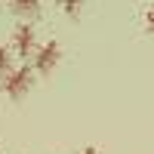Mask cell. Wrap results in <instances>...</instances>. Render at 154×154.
<instances>
[{"label":"cell","instance_id":"cell-4","mask_svg":"<svg viewBox=\"0 0 154 154\" xmlns=\"http://www.w3.org/2000/svg\"><path fill=\"white\" fill-rule=\"evenodd\" d=\"M6 6L16 12V16H37V12L43 9V0H6Z\"/></svg>","mask_w":154,"mask_h":154},{"label":"cell","instance_id":"cell-1","mask_svg":"<svg viewBox=\"0 0 154 154\" xmlns=\"http://www.w3.org/2000/svg\"><path fill=\"white\" fill-rule=\"evenodd\" d=\"M12 49V56H19V59H31L34 56V49H37V28L31 22H19L16 28L9 31V43Z\"/></svg>","mask_w":154,"mask_h":154},{"label":"cell","instance_id":"cell-5","mask_svg":"<svg viewBox=\"0 0 154 154\" xmlns=\"http://www.w3.org/2000/svg\"><path fill=\"white\" fill-rule=\"evenodd\" d=\"M12 59H16V56H12V49H9L6 43H0V80L12 71Z\"/></svg>","mask_w":154,"mask_h":154},{"label":"cell","instance_id":"cell-3","mask_svg":"<svg viewBox=\"0 0 154 154\" xmlns=\"http://www.w3.org/2000/svg\"><path fill=\"white\" fill-rule=\"evenodd\" d=\"M0 86H3V93L9 99H22V96H28V89L34 86V71L31 65H19V68H12L3 80H0Z\"/></svg>","mask_w":154,"mask_h":154},{"label":"cell","instance_id":"cell-6","mask_svg":"<svg viewBox=\"0 0 154 154\" xmlns=\"http://www.w3.org/2000/svg\"><path fill=\"white\" fill-rule=\"evenodd\" d=\"M59 6H62V12H65L68 19H77L80 9H83V0H59Z\"/></svg>","mask_w":154,"mask_h":154},{"label":"cell","instance_id":"cell-8","mask_svg":"<svg viewBox=\"0 0 154 154\" xmlns=\"http://www.w3.org/2000/svg\"><path fill=\"white\" fill-rule=\"evenodd\" d=\"M77 154H99V148H96V145H86V148H80Z\"/></svg>","mask_w":154,"mask_h":154},{"label":"cell","instance_id":"cell-2","mask_svg":"<svg viewBox=\"0 0 154 154\" xmlns=\"http://www.w3.org/2000/svg\"><path fill=\"white\" fill-rule=\"evenodd\" d=\"M62 62V43L59 40H46V43H37L34 56H31V71L34 74H53L56 65Z\"/></svg>","mask_w":154,"mask_h":154},{"label":"cell","instance_id":"cell-7","mask_svg":"<svg viewBox=\"0 0 154 154\" xmlns=\"http://www.w3.org/2000/svg\"><path fill=\"white\" fill-rule=\"evenodd\" d=\"M145 28H148V31L154 34V6H151V9L145 12Z\"/></svg>","mask_w":154,"mask_h":154}]
</instances>
